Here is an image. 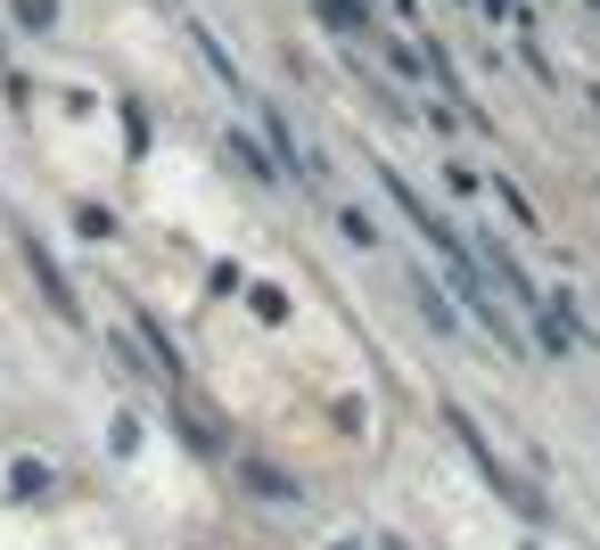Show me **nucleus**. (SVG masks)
Returning <instances> with one entry per match:
<instances>
[{
    "instance_id": "f257e3e1",
    "label": "nucleus",
    "mask_w": 600,
    "mask_h": 550,
    "mask_svg": "<svg viewBox=\"0 0 600 550\" xmlns=\"http://www.w3.org/2000/svg\"><path fill=\"white\" fill-rule=\"evenodd\" d=\"M452 436H461V452H469V460H478V469L493 477V493H502V501H510V510H527V518H543V493H527V484H519V477H510V469H502V460H493V443L478 436V419H452Z\"/></svg>"
}]
</instances>
